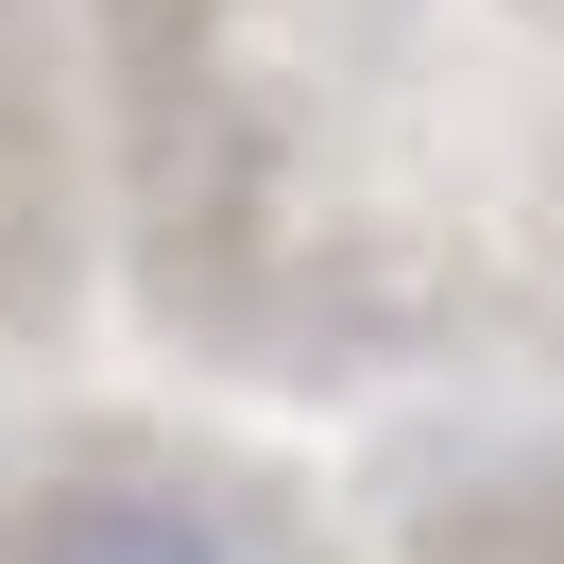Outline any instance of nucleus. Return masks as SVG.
I'll return each mask as SVG.
<instances>
[{
    "instance_id": "obj_1",
    "label": "nucleus",
    "mask_w": 564,
    "mask_h": 564,
    "mask_svg": "<svg viewBox=\"0 0 564 564\" xmlns=\"http://www.w3.org/2000/svg\"><path fill=\"white\" fill-rule=\"evenodd\" d=\"M18 564H257V547H223L188 496H69V513H35Z\"/></svg>"
}]
</instances>
